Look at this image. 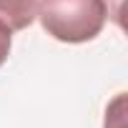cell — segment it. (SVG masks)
Here are the masks:
<instances>
[{"instance_id":"6da1fadb","label":"cell","mask_w":128,"mask_h":128,"mask_svg":"<svg viewBox=\"0 0 128 128\" xmlns=\"http://www.w3.org/2000/svg\"><path fill=\"white\" fill-rule=\"evenodd\" d=\"M35 18L50 38L78 45L103 33L108 5L106 0H40Z\"/></svg>"},{"instance_id":"7a4b0ae2","label":"cell","mask_w":128,"mask_h":128,"mask_svg":"<svg viewBox=\"0 0 128 128\" xmlns=\"http://www.w3.org/2000/svg\"><path fill=\"white\" fill-rule=\"evenodd\" d=\"M38 15V0H0V20L13 33L33 25Z\"/></svg>"},{"instance_id":"5b68a950","label":"cell","mask_w":128,"mask_h":128,"mask_svg":"<svg viewBox=\"0 0 128 128\" xmlns=\"http://www.w3.org/2000/svg\"><path fill=\"white\" fill-rule=\"evenodd\" d=\"M106 5H108V0H106ZM113 20L123 28V0H116V5H113Z\"/></svg>"},{"instance_id":"277c9868","label":"cell","mask_w":128,"mask_h":128,"mask_svg":"<svg viewBox=\"0 0 128 128\" xmlns=\"http://www.w3.org/2000/svg\"><path fill=\"white\" fill-rule=\"evenodd\" d=\"M10 48H13V30L0 20V68L5 66V60L10 55Z\"/></svg>"},{"instance_id":"3957f363","label":"cell","mask_w":128,"mask_h":128,"mask_svg":"<svg viewBox=\"0 0 128 128\" xmlns=\"http://www.w3.org/2000/svg\"><path fill=\"white\" fill-rule=\"evenodd\" d=\"M103 128H126V93H118L113 103L106 108V126Z\"/></svg>"}]
</instances>
